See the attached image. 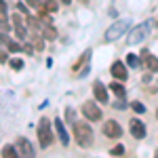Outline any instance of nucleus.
<instances>
[{
    "label": "nucleus",
    "instance_id": "f257e3e1",
    "mask_svg": "<svg viewBox=\"0 0 158 158\" xmlns=\"http://www.w3.org/2000/svg\"><path fill=\"white\" fill-rule=\"evenodd\" d=\"M74 137L80 148H91L93 143V129L86 122H74Z\"/></svg>",
    "mask_w": 158,
    "mask_h": 158
},
{
    "label": "nucleus",
    "instance_id": "f03ea898",
    "mask_svg": "<svg viewBox=\"0 0 158 158\" xmlns=\"http://www.w3.org/2000/svg\"><path fill=\"white\" fill-rule=\"evenodd\" d=\"M129 27H131V19H120V21H114V23L106 30V40H108V42L118 40L120 36H124V32H127Z\"/></svg>",
    "mask_w": 158,
    "mask_h": 158
},
{
    "label": "nucleus",
    "instance_id": "7ed1b4c3",
    "mask_svg": "<svg viewBox=\"0 0 158 158\" xmlns=\"http://www.w3.org/2000/svg\"><path fill=\"white\" fill-rule=\"evenodd\" d=\"M36 135L40 139V148H49L53 143V131H51V120L49 118H42L38 122V129H36Z\"/></svg>",
    "mask_w": 158,
    "mask_h": 158
},
{
    "label": "nucleus",
    "instance_id": "20e7f679",
    "mask_svg": "<svg viewBox=\"0 0 158 158\" xmlns=\"http://www.w3.org/2000/svg\"><path fill=\"white\" fill-rule=\"evenodd\" d=\"M80 110H82V114L89 122L101 120V106H97V101H85Z\"/></svg>",
    "mask_w": 158,
    "mask_h": 158
},
{
    "label": "nucleus",
    "instance_id": "39448f33",
    "mask_svg": "<svg viewBox=\"0 0 158 158\" xmlns=\"http://www.w3.org/2000/svg\"><path fill=\"white\" fill-rule=\"evenodd\" d=\"M148 34H150V21H143V23L135 25L133 32H131V44H141L143 40L148 38Z\"/></svg>",
    "mask_w": 158,
    "mask_h": 158
},
{
    "label": "nucleus",
    "instance_id": "423d86ee",
    "mask_svg": "<svg viewBox=\"0 0 158 158\" xmlns=\"http://www.w3.org/2000/svg\"><path fill=\"white\" fill-rule=\"evenodd\" d=\"M101 131H103V135H106V137L118 139V137L122 135V127H120L116 120H106V122H103V129H101Z\"/></svg>",
    "mask_w": 158,
    "mask_h": 158
},
{
    "label": "nucleus",
    "instance_id": "0eeeda50",
    "mask_svg": "<svg viewBox=\"0 0 158 158\" xmlns=\"http://www.w3.org/2000/svg\"><path fill=\"white\" fill-rule=\"evenodd\" d=\"M17 152H19V156H23V158L34 156V143L30 139H25V137H17Z\"/></svg>",
    "mask_w": 158,
    "mask_h": 158
},
{
    "label": "nucleus",
    "instance_id": "6e6552de",
    "mask_svg": "<svg viewBox=\"0 0 158 158\" xmlns=\"http://www.w3.org/2000/svg\"><path fill=\"white\" fill-rule=\"evenodd\" d=\"M129 131H131V135H133L135 139H143V137H146V124L139 120V118H133Z\"/></svg>",
    "mask_w": 158,
    "mask_h": 158
},
{
    "label": "nucleus",
    "instance_id": "1a4fd4ad",
    "mask_svg": "<svg viewBox=\"0 0 158 158\" xmlns=\"http://www.w3.org/2000/svg\"><path fill=\"white\" fill-rule=\"evenodd\" d=\"M110 72H112V76L116 80H127V76H129V72H127V68H124L122 61H114L112 68H110Z\"/></svg>",
    "mask_w": 158,
    "mask_h": 158
},
{
    "label": "nucleus",
    "instance_id": "9d476101",
    "mask_svg": "<svg viewBox=\"0 0 158 158\" xmlns=\"http://www.w3.org/2000/svg\"><path fill=\"white\" fill-rule=\"evenodd\" d=\"M53 124H55V133H57V137H59L61 146H68V143H70V139H68V131H65V124H63L59 118H55V120H53Z\"/></svg>",
    "mask_w": 158,
    "mask_h": 158
},
{
    "label": "nucleus",
    "instance_id": "9b49d317",
    "mask_svg": "<svg viewBox=\"0 0 158 158\" xmlns=\"http://www.w3.org/2000/svg\"><path fill=\"white\" fill-rule=\"evenodd\" d=\"M93 95H95V99H97L99 103H108V89L103 86V82H95L93 85Z\"/></svg>",
    "mask_w": 158,
    "mask_h": 158
},
{
    "label": "nucleus",
    "instance_id": "f8f14e48",
    "mask_svg": "<svg viewBox=\"0 0 158 158\" xmlns=\"http://www.w3.org/2000/svg\"><path fill=\"white\" fill-rule=\"evenodd\" d=\"M30 42H32V47H34V51H42V47H44V40H42V34H40V32H34V30H32V36H30Z\"/></svg>",
    "mask_w": 158,
    "mask_h": 158
},
{
    "label": "nucleus",
    "instance_id": "ddd939ff",
    "mask_svg": "<svg viewBox=\"0 0 158 158\" xmlns=\"http://www.w3.org/2000/svg\"><path fill=\"white\" fill-rule=\"evenodd\" d=\"M143 57H146V68H148V70L158 72V59H156V57L150 55V53H143Z\"/></svg>",
    "mask_w": 158,
    "mask_h": 158
},
{
    "label": "nucleus",
    "instance_id": "4468645a",
    "mask_svg": "<svg viewBox=\"0 0 158 158\" xmlns=\"http://www.w3.org/2000/svg\"><path fill=\"white\" fill-rule=\"evenodd\" d=\"M110 89L116 93V97H124V95H127V89L122 86V80H114V82L110 85Z\"/></svg>",
    "mask_w": 158,
    "mask_h": 158
},
{
    "label": "nucleus",
    "instance_id": "2eb2a0df",
    "mask_svg": "<svg viewBox=\"0 0 158 158\" xmlns=\"http://www.w3.org/2000/svg\"><path fill=\"white\" fill-rule=\"evenodd\" d=\"M2 156L4 158H15V156H19V152H17V148H13V146H4L2 148Z\"/></svg>",
    "mask_w": 158,
    "mask_h": 158
},
{
    "label": "nucleus",
    "instance_id": "dca6fc26",
    "mask_svg": "<svg viewBox=\"0 0 158 158\" xmlns=\"http://www.w3.org/2000/svg\"><path fill=\"white\" fill-rule=\"evenodd\" d=\"M42 6H44V11H47V13H55L57 9H59V4H57L55 0H44Z\"/></svg>",
    "mask_w": 158,
    "mask_h": 158
},
{
    "label": "nucleus",
    "instance_id": "f3484780",
    "mask_svg": "<svg viewBox=\"0 0 158 158\" xmlns=\"http://www.w3.org/2000/svg\"><path fill=\"white\" fill-rule=\"evenodd\" d=\"M6 19H9V15H6V2L0 0V23H4Z\"/></svg>",
    "mask_w": 158,
    "mask_h": 158
},
{
    "label": "nucleus",
    "instance_id": "a211bd4d",
    "mask_svg": "<svg viewBox=\"0 0 158 158\" xmlns=\"http://www.w3.org/2000/svg\"><path fill=\"white\" fill-rule=\"evenodd\" d=\"M9 63H11L13 70H23V59H19V57H13V59H9Z\"/></svg>",
    "mask_w": 158,
    "mask_h": 158
},
{
    "label": "nucleus",
    "instance_id": "6ab92c4d",
    "mask_svg": "<svg viewBox=\"0 0 158 158\" xmlns=\"http://www.w3.org/2000/svg\"><path fill=\"white\" fill-rule=\"evenodd\" d=\"M25 4H30L34 11H42L44 6H42V0H25Z\"/></svg>",
    "mask_w": 158,
    "mask_h": 158
},
{
    "label": "nucleus",
    "instance_id": "aec40b11",
    "mask_svg": "<svg viewBox=\"0 0 158 158\" xmlns=\"http://www.w3.org/2000/svg\"><path fill=\"white\" fill-rule=\"evenodd\" d=\"M6 47H9L11 53H19V51H23V47H21L19 42H15V40H9V44H6Z\"/></svg>",
    "mask_w": 158,
    "mask_h": 158
},
{
    "label": "nucleus",
    "instance_id": "412c9836",
    "mask_svg": "<svg viewBox=\"0 0 158 158\" xmlns=\"http://www.w3.org/2000/svg\"><path fill=\"white\" fill-rule=\"evenodd\" d=\"M127 63H129L131 68H137V65H139V59H137V55H133V53H131V55H127Z\"/></svg>",
    "mask_w": 158,
    "mask_h": 158
},
{
    "label": "nucleus",
    "instance_id": "4be33fe9",
    "mask_svg": "<svg viewBox=\"0 0 158 158\" xmlns=\"http://www.w3.org/2000/svg\"><path fill=\"white\" fill-rule=\"evenodd\" d=\"M131 108H133L137 114H143V112H146V106H143V103H139V101H133V103H131Z\"/></svg>",
    "mask_w": 158,
    "mask_h": 158
},
{
    "label": "nucleus",
    "instance_id": "5701e85b",
    "mask_svg": "<svg viewBox=\"0 0 158 158\" xmlns=\"http://www.w3.org/2000/svg\"><path fill=\"white\" fill-rule=\"evenodd\" d=\"M114 108H116V110H124V108H129V106H127L124 97H118V99H116V103H114Z\"/></svg>",
    "mask_w": 158,
    "mask_h": 158
},
{
    "label": "nucleus",
    "instance_id": "b1692460",
    "mask_svg": "<svg viewBox=\"0 0 158 158\" xmlns=\"http://www.w3.org/2000/svg\"><path fill=\"white\" fill-rule=\"evenodd\" d=\"M120 154H124V148H122V146L112 148V156H120Z\"/></svg>",
    "mask_w": 158,
    "mask_h": 158
},
{
    "label": "nucleus",
    "instance_id": "393cba45",
    "mask_svg": "<svg viewBox=\"0 0 158 158\" xmlns=\"http://www.w3.org/2000/svg\"><path fill=\"white\" fill-rule=\"evenodd\" d=\"M15 6H17V11L21 13V15H27V9H25L23 4H21V2H17V4H15Z\"/></svg>",
    "mask_w": 158,
    "mask_h": 158
},
{
    "label": "nucleus",
    "instance_id": "a878e982",
    "mask_svg": "<svg viewBox=\"0 0 158 158\" xmlns=\"http://www.w3.org/2000/svg\"><path fill=\"white\" fill-rule=\"evenodd\" d=\"M9 40H11V38L6 36V34H0V44H9Z\"/></svg>",
    "mask_w": 158,
    "mask_h": 158
},
{
    "label": "nucleus",
    "instance_id": "bb28decb",
    "mask_svg": "<svg viewBox=\"0 0 158 158\" xmlns=\"http://www.w3.org/2000/svg\"><path fill=\"white\" fill-rule=\"evenodd\" d=\"M23 51L27 53V55H34V47H32V44H25V47H23Z\"/></svg>",
    "mask_w": 158,
    "mask_h": 158
},
{
    "label": "nucleus",
    "instance_id": "cd10ccee",
    "mask_svg": "<svg viewBox=\"0 0 158 158\" xmlns=\"http://www.w3.org/2000/svg\"><path fill=\"white\" fill-rule=\"evenodd\" d=\"M4 61H9V55L4 51H0V63H4Z\"/></svg>",
    "mask_w": 158,
    "mask_h": 158
},
{
    "label": "nucleus",
    "instance_id": "c85d7f7f",
    "mask_svg": "<svg viewBox=\"0 0 158 158\" xmlns=\"http://www.w3.org/2000/svg\"><path fill=\"white\" fill-rule=\"evenodd\" d=\"M61 2H63V4H70V2H72V0H61Z\"/></svg>",
    "mask_w": 158,
    "mask_h": 158
},
{
    "label": "nucleus",
    "instance_id": "c756f323",
    "mask_svg": "<svg viewBox=\"0 0 158 158\" xmlns=\"http://www.w3.org/2000/svg\"><path fill=\"white\" fill-rule=\"evenodd\" d=\"M82 2H86V0H82Z\"/></svg>",
    "mask_w": 158,
    "mask_h": 158
}]
</instances>
